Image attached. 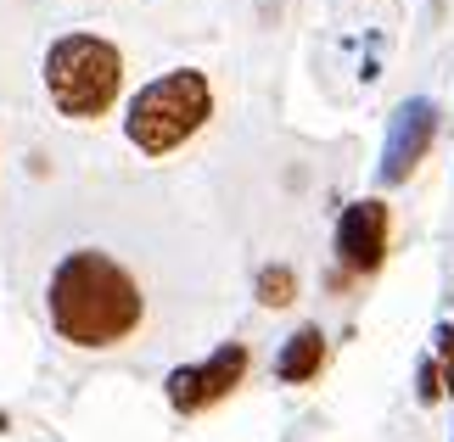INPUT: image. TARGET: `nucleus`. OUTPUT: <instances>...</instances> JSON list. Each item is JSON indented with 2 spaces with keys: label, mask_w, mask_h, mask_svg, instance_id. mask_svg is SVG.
<instances>
[{
  "label": "nucleus",
  "mask_w": 454,
  "mask_h": 442,
  "mask_svg": "<svg viewBox=\"0 0 454 442\" xmlns=\"http://www.w3.org/2000/svg\"><path fill=\"white\" fill-rule=\"evenodd\" d=\"M214 118V90L197 67H180V74H163L152 79L141 96L129 101V118H124V135L141 146L146 157H163L174 146H185L202 123Z\"/></svg>",
  "instance_id": "3"
},
{
  "label": "nucleus",
  "mask_w": 454,
  "mask_h": 442,
  "mask_svg": "<svg viewBox=\"0 0 454 442\" xmlns=\"http://www.w3.org/2000/svg\"><path fill=\"white\" fill-rule=\"evenodd\" d=\"M292 297H298V275H292L286 263H264V269H258V303H264V308H286Z\"/></svg>",
  "instance_id": "8"
},
{
  "label": "nucleus",
  "mask_w": 454,
  "mask_h": 442,
  "mask_svg": "<svg viewBox=\"0 0 454 442\" xmlns=\"http://www.w3.org/2000/svg\"><path fill=\"white\" fill-rule=\"evenodd\" d=\"M320 364H325V330L320 325H298L281 342V353H275V381L303 386V381L320 376Z\"/></svg>",
  "instance_id": "7"
},
{
  "label": "nucleus",
  "mask_w": 454,
  "mask_h": 442,
  "mask_svg": "<svg viewBox=\"0 0 454 442\" xmlns=\"http://www.w3.org/2000/svg\"><path fill=\"white\" fill-rule=\"evenodd\" d=\"M6 426H12V420H6V409H0V431H6Z\"/></svg>",
  "instance_id": "11"
},
{
  "label": "nucleus",
  "mask_w": 454,
  "mask_h": 442,
  "mask_svg": "<svg viewBox=\"0 0 454 442\" xmlns=\"http://www.w3.org/2000/svg\"><path fill=\"white\" fill-rule=\"evenodd\" d=\"M387 236H393V213L381 197L348 202L337 219V263L348 275H376L387 263Z\"/></svg>",
  "instance_id": "6"
},
{
  "label": "nucleus",
  "mask_w": 454,
  "mask_h": 442,
  "mask_svg": "<svg viewBox=\"0 0 454 442\" xmlns=\"http://www.w3.org/2000/svg\"><path fill=\"white\" fill-rule=\"evenodd\" d=\"M141 314L146 297L135 286V275L96 246L67 252L51 275V325L74 347H118L124 336H135Z\"/></svg>",
  "instance_id": "1"
},
{
  "label": "nucleus",
  "mask_w": 454,
  "mask_h": 442,
  "mask_svg": "<svg viewBox=\"0 0 454 442\" xmlns=\"http://www.w3.org/2000/svg\"><path fill=\"white\" fill-rule=\"evenodd\" d=\"M415 398H421V403H438V398H443V364H438V359H421V376H415Z\"/></svg>",
  "instance_id": "9"
},
{
  "label": "nucleus",
  "mask_w": 454,
  "mask_h": 442,
  "mask_svg": "<svg viewBox=\"0 0 454 442\" xmlns=\"http://www.w3.org/2000/svg\"><path fill=\"white\" fill-rule=\"evenodd\" d=\"M438 359H443V392H449V403H454V325H438Z\"/></svg>",
  "instance_id": "10"
},
{
  "label": "nucleus",
  "mask_w": 454,
  "mask_h": 442,
  "mask_svg": "<svg viewBox=\"0 0 454 442\" xmlns=\"http://www.w3.org/2000/svg\"><path fill=\"white\" fill-rule=\"evenodd\" d=\"M247 347L241 342H224L207 364H180L168 376V403L180 415H202V409H214V403H224L241 386V376H247Z\"/></svg>",
  "instance_id": "5"
},
{
  "label": "nucleus",
  "mask_w": 454,
  "mask_h": 442,
  "mask_svg": "<svg viewBox=\"0 0 454 442\" xmlns=\"http://www.w3.org/2000/svg\"><path fill=\"white\" fill-rule=\"evenodd\" d=\"M45 90L62 118H101L124 90V57L101 34H62L45 50Z\"/></svg>",
  "instance_id": "2"
},
{
  "label": "nucleus",
  "mask_w": 454,
  "mask_h": 442,
  "mask_svg": "<svg viewBox=\"0 0 454 442\" xmlns=\"http://www.w3.org/2000/svg\"><path fill=\"white\" fill-rule=\"evenodd\" d=\"M438 101L432 96H410V101H398L393 118H387V146H381V168H376V180L381 185H404L415 163L432 151V140H438Z\"/></svg>",
  "instance_id": "4"
}]
</instances>
